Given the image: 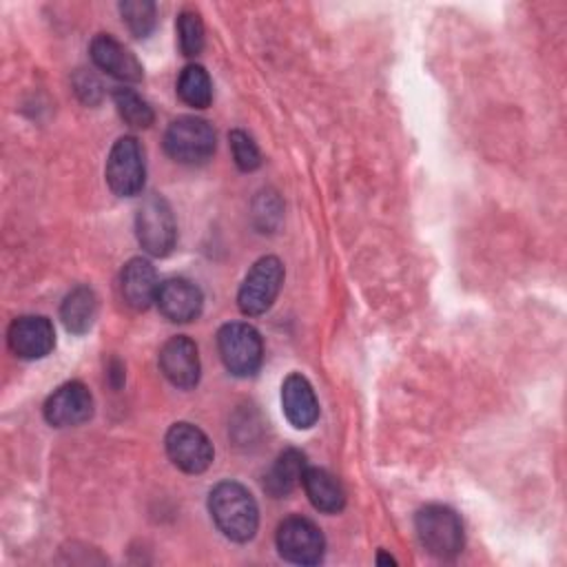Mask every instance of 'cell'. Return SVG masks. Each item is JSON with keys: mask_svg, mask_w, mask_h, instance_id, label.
<instances>
[{"mask_svg": "<svg viewBox=\"0 0 567 567\" xmlns=\"http://www.w3.org/2000/svg\"><path fill=\"white\" fill-rule=\"evenodd\" d=\"M208 512L217 529L235 543H246L257 532L259 509L252 494L241 483H217L208 494Z\"/></svg>", "mask_w": 567, "mask_h": 567, "instance_id": "1", "label": "cell"}, {"mask_svg": "<svg viewBox=\"0 0 567 567\" xmlns=\"http://www.w3.org/2000/svg\"><path fill=\"white\" fill-rule=\"evenodd\" d=\"M414 527L421 545L436 558L450 560L463 549V523L447 505H425L416 512Z\"/></svg>", "mask_w": 567, "mask_h": 567, "instance_id": "2", "label": "cell"}, {"mask_svg": "<svg viewBox=\"0 0 567 567\" xmlns=\"http://www.w3.org/2000/svg\"><path fill=\"white\" fill-rule=\"evenodd\" d=\"M164 148L177 164H204L215 153V131L202 117L182 115L168 124L164 133Z\"/></svg>", "mask_w": 567, "mask_h": 567, "instance_id": "3", "label": "cell"}, {"mask_svg": "<svg viewBox=\"0 0 567 567\" xmlns=\"http://www.w3.org/2000/svg\"><path fill=\"white\" fill-rule=\"evenodd\" d=\"M135 235L140 246L153 257H166L177 239V226L171 204L157 195L148 193L135 213Z\"/></svg>", "mask_w": 567, "mask_h": 567, "instance_id": "4", "label": "cell"}, {"mask_svg": "<svg viewBox=\"0 0 567 567\" xmlns=\"http://www.w3.org/2000/svg\"><path fill=\"white\" fill-rule=\"evenodd\" d=\"M217 350L226 370L235 377H252L264 361L261 334L244 321H230L219 328Z\"/></svg>", "mask_w": 567, "mask_h": 567, "instance_id": "5", "label": "cell"}, {"mask_svg": "<svg viewBox=\"0 0 567 567\" xmlns=\"http://www.w3.org/2000/svg\"><path fill=\"white\" fill-rule=\"evenodd\" d=\"M106 184L120 197H133L144 186V148L133 135H122L106 157Z\"/></svg>", "mask_w": 567, "mask_h": 567, "instance_id": "6", "label": "cell"}, {"mask_svg": "<svg viewBox=\"0 0 567 567\" xmlns=\"http://www.w3.org/2000/svg\"><path fill=\"white\" fill-rule=\"evenodd\" d=\"M281 284H284L281 261L275 255H266L257 259L239 286V292H237L239 310L248 317L266 312L275 303Z\"/></svg>", "mask_w": 567, "mask_h": 567, "instance_id": "7", "label": "cell"}, {"mask_svg": "<svg viewBox=\"0 0 567 567\" xmlns=\"http://www.w3.org/2000/svg\"><path fill=\"white\" fill-rule=\"evenodd\" d=\"M277 549L288 563L317 565L323 558L326 538L312 520L290 516L277 527Z\"/></svg>", "mask_w": 567, "mask_h": 567, "instance_id": "8", "label": "cell"}, {"mask_svg": "<svg viewBox=\"0 0 567 567\" xmlns=\"http://www.w3.org/2000/svg\"><path fill=\"white\" fill-rule=\"evenodd\" d=\"M166 454L186 474H202L213 463L210 439L193 423L179 421L166 432Z\"/></svg>", "mask_w": 567, "mask_h": 567, "instance_id": "9", "label": "cell"}, {"mask_svg": "<svg viewBox=\"0 0 567 567\" xmlns=\"http://www.w3.org/2000/svg\"><path fill=\"white\" fill-rule=\"evenodd\" d=\"M44 419L53 427H73L91 419L93 396L82 381H66L44 401Z\"/></svg>", "mask_w": 567, "mask_h": 567, "instance_id": "10", "label": "cell"}, {"mask_svg": "<svg viewBox=\"0 0 567 567\" xmlns=\"http://www.w3.org/2000/svg\"><path fill=\"white\" fill-rule=\"evenodd\" d=\"M7 343L20 359H42L55 346L53 323L42 315H22L11 321L7 330Z\"/></svg>", "mask_w": 567, "mask_h": 567, "instance_id": "11", "label": "cell"}, {"mask_svg": "<svg viewBox=\"0 0 567 567\" xmlns=\"http://www.w3.org/2000/svg\"><path fill=\"white\" fill-rule=\"evenodd\" d=\"M159 370L175 388H195L202 372L195 341L184 334L171 337L159 350Z\"/></svg>", "mask_w": 567, "mask_h": 567, "instance_id": "12", "label": "cell"}, {"mask_svg": "<svg viewBox=\"0 0 567 567\" xmlns=\"http://www.w3.org/2000/svg\"><path fill=\"white\" fill-rule=\"evenodd\" d=\"M155 303L168 321L188 323L199 317L204 306V295L193 281L184 277H171L159 284Z\"/></svg>", "mask_w": 567, "mask_h": 567, "instance_id": "13", "label": "cell"}, {"mask_svg": "<svg viewBox=\"0 0 567 567\" xmlns=\"http://www.w3.org/2000/svg\"><path fill=\"white\" fill-rule=\"evenodd\" d=\"M91 60L95 62L97 69L106 71L109 75L124 80V82H140L144 75V69L140 60L113 35L100 33L91 40Z\"/></svg>", "mask_w": 567, "mask_h": 567, "instance_id": "14", "label": "cell"}, {"mask_svg": "<svg viewBox=\"0 0 567 567\" xmlns=\"http://www.w3.org/2000/svg\"><path fill=\"white\" fill-rule=\"evenodd\" d=\"M281 408H284L286 419L290 421V425H295L297 430H308L317 423L319 401L315 396V390H312L310 381L303 374L292 372L284 379V383H281Z\"/></svg>", "mask_w": 567, "mask_h": 567, "instance_id": "15", "label": "cell"}, {"mask_svg": "<svg viewBox=\"0 0 567 567\" xmlns=\"http://www.w3.org/2000/svg\"><path fill=\"white\" fill-rule=\"evenodd\" d=\"M120 290L124 303L133 310H146L151 303H155L159 281L153 264L144 257L128 259L120 275Z\"/></svg>", "mask_w": 567, "mask_h": 567, "instance_id": "16", "label": "cell"}, {"mask_svg": "<svg viewBox=\"0 0 567 567\" xmlns=\"http://www.w3.org/2000/svg\"><path fill=\"white\" fill-rule=\"evenodd\" d=\"M301 485L306 489L308 501L326 514H337L346 505V492L341 483L323 467H306Z\"/></svg>", "mask_w": 567, "mask_h": 567, "instance_id": "17", "label": "cell"}, {"mask_svg": "<svg viewBox=\"0 0 567 567\" xmlns=\"http://www.w3.org/2000/svg\"><path fill=\"white\" fill-rule=\"evenodd\" d=\"M306 467V456L299 450H284L266 472L264 489L275 498L288 496L301 483Z\"/></svg>", "mask_w": 567, "mask_h": 567, "instance_id": "18", "label": "cell"}, {"mask_svg": "<svg viewBox=\"0 0 567 567\" xmlns=\"http://www.w3.org/2000/svg\"><path fill=\"white\" fill-rule=\"evenodd\" d=\"M62 323L73 334H84L97 317V297L89 286H75L60 306Z\"/></svg>", "mask_w": 567, "mask_h": 567, "instance_id": "19", "label": "cell"}, {"mask_svg": "<svg viewBox=\"0 0 567 567\" xmlns=\"http://www.w3.org/2000/svg\"><path fill=\"white\" fill-rule=\"evenodd\" d=\"M177 95L193 109H206L213 100V82L202 64H186L177 78Z\"/></svg>", "mask_w": 567, "mask_h": 567, "instance_id": "20", "label": "cell"}, {"mask_svg": "<svg viewBox=\"0 0 567 567\" xmlns=\"http://www.w3.org/2000/svg\"><path fill=\"white\" fill-rule=\"evenodd\" d=\"M113 102H115V109L120 113V117L133 126V128H148L153 124V109L148 106V102L135 93L133 89H115L113 91Z\"/></svg>", "mask_w": 567, "mask_h": 567, "instance_id": "21", "label": "cell"}, {"mask_svg": "<svg viewBox=\"0 0 567 567\" xmlns=\"http://www.w3.org/2000/svg\"><path fill=\"white\" fill-rule=\"evenodd\" d=\"M120 13L135 38H146L155 29V2L151 0H124Z\"/></svg>", "mask_w": 567, "mask_h": 567, "instance_id": "22", "label": "cell"}, {"mask_svg": "<svg viewBox=\"0 0 567 567\" xmlns=\"http://www.w3.org/2000/svg\"><path fill=\"white\" fill-rule=\"evenodd\" d=\"M179 49L186 58H195L204 49V22L197 11H182L177 16Z\"/></svg>", "mask_w": 567, "mask_h": 567, "instance_id": "23", "label": "cell"}, {"mask_svg": "<svg viewBox=\"0 0 567 567\" xmlns=\"http://www.w3.org/2000/svg\"><path fill=\"white\" fill-rule=\"evenodd\" d=\"M228 140H230L233 159H235V164H237V168H239V171L250 173V171L259 168V164H261V155H259V148H257V144L252 142V137H250L248 133H244V131L235 128V131H230Z\"/></svg>", "mask_w": 567, "mask_h": 567, "instance_id": "24", "label": "cell"}, {"mask_svg": "<svg viewBox=\"0 0 567 567\" xmlns=\"http://www.w3.org/2000/svg\"><path fill=\"white\" fill-rule=\"evenodd\" d=\"M82 78H84V82L78 80L75 86H78V93L82 95V100L91 104V102H95V97L91 93H95L100 97V82L93 75H82Z\"/></svg>", "mask_w": 567, "mask_h": 567, "instance_id": "25", "label": "cell"}]
</instances>
